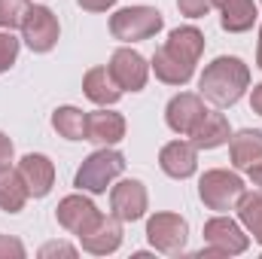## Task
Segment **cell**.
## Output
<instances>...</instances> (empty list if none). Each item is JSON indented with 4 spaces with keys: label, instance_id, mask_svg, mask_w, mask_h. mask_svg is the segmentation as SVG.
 Listing matches in <instances>:
<instances>
[{
    "label": "cell",
    "instance_id": "cell-15",
    "mask_svg": "<svg viewBox=\"0 0 262 259\" xmlns=\"http://www.w3.org/2000/svg\"><path fill=\"white\" fill-rule=\"evenodd\" d=\"M15 171L21 174V180H25L28 192L34 195V198L49 195L52 183H55V165H52L46 156H40V153H28V156L18 162V168H15Z\"/></svg>",
    "mask_w": 262,
    "mask_h": 259
},
{
    "label": "cell",
    "instance_id": "cell-16",
    "mask_svg": "<svg viewBox=\"0 0 262 259\" xmlns=\"http://www.w3.org/2000/svg\"><path fill=\"white\" fill-rule=\"evenodd\" d=\"M125 137V119L119 113H110V110H98V113H89L85 119V140H95V143H119Z\"/></svg>",
    "mask_w": 262,
    "mask_h": 259
},
{
    "label": "cell",
    "instance_id": "cell-27",
    "mask_svg": "<svg viewBox=\"0 0 262 259\" xmlns=\"http://www.w3.org/2000/svg\"><path fill=\"white\" fill-rule=\"evenodd\" d=\"M0 259H25V244L18 238L0 235Z\"/></svg>",
    "mask_w": 262,
    "mask_h": 259
},
{
    "label": "cell",
    "instance_id": "cell-30",
    "mask_svg": "<svg viewBox=\"0 0 262 259\" xmlns=\"http://www.w3.org/2000/svg\"><path fill=\"white\" fill-rule=\"evenodd\" d=\"M82 9H89V12H107L116 0H76Z\"/></svg>",
    "mask_w": 262,
    "mask_h": 259
},
{
    "label": "cell",
    "instance_id": "cell-23",
    "mask_svg": "<svg viewBox=\"0 0 262 259\" xmlns=\"http://www.w3.org/2000/svg\"><path fill=\"white\" fill-rule=\"evenodd\" d=\"M238 217H241V223L247 226V232L253 235V241H259L262 244V192H244L238 198Z\"/></svg>",
    "mask_w": 262,
    "mask_h": 259
},
{
    "label": "cell",
    "instance_id": "cell-31",
    "mask_svg": "<svg viewBox=\"0 0 262 259\" xmlns=\"http://www.w3.org/2000/svg\"><path fill=\"white\" fill-rule=\"evenodd\" d=\"M250 107H253V110H256V113L262 116V82H259V85H253V95H250Z\"/></svg>",
    "mask_w": 262,
    "mask_h": 259
},
{
    "label": "cell",
    "instance_id": "cell-11",
    "mask_svg": "<svg viewBox=\"0 0 262 259\" xmlns=\"http://www.w3.org/2000/svg\"><path fill=\"white\" fill-rule=\"evenodd\" d=\"M55 217H58V223L64 226L67 232H73L76 238L79 235H85L104 213L85 198V195H67L58 201V207H55Z\"/></svg>",
    "mask_w": 262,
    "mask_h": 259
},
{
    "label": "cell",
    "instance_id": "cell-8",
    "mask_svg": "<svg viewBox=\"0 0 262 259\" xmlns=\"http://www.w3.org/2000/svg\"><path fill=\"white\" fill-rule=\"evenodd\" d=\"M21 37L31 46V52H49L58 43V18L46 6H31L21 21Z\"/></svg>",
    "mask_w": 262,
    "mask_h": 259
},
{
    "label": "cell",
    "instance_id": "cell-21",
    "mask_svg": "<svg viewBox=\"0 0 262 259\" xmlns=\"http://www.w3.org/2000/svg\"><path fill=\"white\" fill-rule=\"evenodd\" d=\"M28 195L31 192H28V186H25V180H21L18 171H12V168L0 171V207L6 213H18L25 207Z\"/></svg>",
    "mask_w": 262,
    "mask_h": 259
},
{
    "label": "cell",
    "instance_id": "cell-13",
    "mask_svg": "<svg viewBox=\"0 0 262 259\" xmlns=\"http://www.w3.org/2000/svg\"><path fill=\"white\" fill-rule=\"evenodd\" d=\"M79 244H82V250H89L95 256H107V253L119 250V244H122V220L116 213L101 217L85 235H79Z\"/></svg>",
    "mask_w": 262,
    "mask_h": 259
},
{
    "label": "cell",
    "instance_id": "cell-12",
    "mask_svg": "<svg viewBox=\"0 0 262 259\" xmlns=\"http://www.w3.org/2000/svg\"><path fill=\"white\" fill-rule=\"evenodd\" d=\"M110 207L122 223H134L146 213V186L140 180H122L110 189Z\"/></svg>",
    "mask_w": 262,
    "mask_h": 259
},
{
    "label": "cell",
    "instance_id": "cell-33",
    "mask_svg": "<svg viewBox=\"0 0 262 259\" xmlns=\"http://www.w3.org/2000/svg\"><path fill=\"white\" fill-rule=\"evenodd\" d=\"M256 64L262 67V31H259V52H256Z\"/></svg>",
    "mask_w": 262,
    "mask_h": 259
},
{
    "label": "cell",
    "instance_id": "cell-29",
    "mask_svg": "<svg viewBox=\"0 0 262 259\" xmlns=\"http://www.w3.org/2000/svg\"><path fill=\"white\" fill-rule=\"evenodd\" d=\"M12 165V140L0 131V171H6Z\"/></svg>",
    "mask_w": 262,
    "mask_h": 259
},
{
    "label": "cell",
    "instance_id": "cell-2",
    "mask_svg": "<svg viewBox=\"0 0 262 259\" xmlns=\"http://www.w3.org/2000/svg\"><path fill=\"white\" fill-rule=\"evenodd\" d=\"M247 85H250V67L235 55H220L216 61H210L201 73V82H198L201 98H207L216 107L238 104Z\"/></svg>",
    "mask_w": 262,
    "mask_h": 259
},
{
    "label": "cell",
    "instance_id": "cell-17",
    "mask_svg": "<svg viewBox=\"0 0 262 259\" xmlns=\"http://www.w3.org/2000/svg\"><path fill=\"white\" fill-rule=\"evenodd\" d=\"M82 89H85V98L101 104V107H110L122 98V89H119V82L113 79V73L107 67H92L82 79Z\"/></svg>",
    "mask_w": 262,
    "mask_h": 259
},
{
    "label": "cell",
    "instance_id": "cell-24",
    "mask_svg": "<svg viewBox=\"0 0 262 259\" xmlns=\"http://www.w3.org/2000/svg\"><path fill=\"white\" fill-rule=\"evenodd\" d=\"M28 9H31V0H0V28L3 31L21 28Z\"/></svg>",
    "mask_w": 262,
    "mask_h": 259
},
{
    "label": "cell",
    "instance_id": "cell-26",
    "mask_svg": "<svg viewBox=\"0 0 262 259\" xmlns=\"http://www.w3.org/2000/svg\"><path fill=\"white\" fill-rule=\"evenodd\" d=\"M177 6H180L183 15H189V18H201V15L210 12L213 0H177Z\"/></svg>",
    "mask_w": 262,
    "mask_h": 259
},
{
    "label": "cell",
    "instance_id": "cell-9",
    "mask_svg": "<svg viewBox=\"0 0 262 259\" xmlns=\"http://www.w3.org/2000/svg\"><path fill=\"white\" fill-rule=\"evenodd\" d=\"M204 101H201V95H192V92H180V95H174L171 101H168V110H165V119H168V128L177 131V134H183V137H189L195 125L204 119Z\"/></svg>",
    "mask_w": 262,
    "mask_h": 259
},
{
    "label": "cell",
    "instance_id": "cell-10",
    "mask_svg": "<svg viewBox=\"0 0 262 259\" xmlns=\"http://www.w3.org/2000/svg\"><path fill=\"white\" fill-rule=\"evenodd\" d=\"M107 70L113 73V79L119 82L122 92H140L146 85V73H149V64L140 52L134 49H116Z\"/></svg>",
    "mask_w": 262,
    "mask_h": 259
},
{
    "label": "cell",
    "instance_id": "cell-5",
    "mask_svg": "<svg viewBox=\"0 0 262 259\" xmlns=\"http://www.w3.org/2000/svg\"><path fill=\"white\" fill-rule=\"evenodd\" d=\"M198 195L204 201V207L210 210H232L238 204V198L244 195V180L232 171H223V168H213L201 177L198 183Z\"/></svg>",
    "mask_w": 262,
    "mask_h": 259
},
{
    "label": "cell",
    "instance_id": "cell-18",
    "mask_svg": "<svg viewBox=\"0 0 262 259\" xmlns=\"http://www.w3.org/2000/svg\"><path fill=\"white\" fill-rule=\"evenodd\" d=\"M229 149H232V165L238 171H250V168L262 165V131H256V128L238 131L232 137Z\"/></svg>",
    "mask_w": 262,
    "mask_h": 259
},
{
    "label": "cell",
    "instance_id": "cell-20",
    "mask_svg": "<svg viewBox=\"0 0 262 259\" xmlns=\"http://www.w3.org/2000/svg\"><path fill=\"white\" fill-rule=\"evenodd\" d=\"M198 149H216L223 143H229L232 131H229V119L223 113H204V119L195 125V131L189 134Z\"/></svg>",
    "mask_w": 262,
    "mask_h": 259
},
{
    "label": "cell",
    "instance_id": "cell-4",
    "mask_svg": "<svg viewBox=\"0 0 262 259\" xmlns=\"http://www.w3.org/2000/svg\"><path fill=\"white\" fill-rule=\"evenodd\" d=\"M159 31H162V12L152 6H125V9L113 12V18H110V34L122 43L149 40Z\"/></svg>",
    "mask_w": 262,
    "mask_h": 259
},
{
    "label": "cell",
    "instance_id": "cell-32",
    "mask_svg": "<svg viewBox=\"0 0 262 259\" xmlns=\"http://www.w3.org/2000/svg\"><path fill=\"white\" fill-rule=\"evenodd\" d=\"M250 180H253V186H259V189H262V165L250 168Z\"/></svg>",
    "mask_w": 262,
    "mask_h": 259
},
{
    "label": "cell",
    "instance_id": "cell-7",
    "mask_svg": "<svg viewBox=\"0 0 262 259\" xmlns=\"http://www.w3.org/2000/svg\"><path fill=\"white\" fill-rule=\"evenodd\" d=\"M146 238L159 253H180L189 238V226L180 213H156L146 223Z\"/></svg>",
    "mask_w": 262,
    "mask_h": 259
},
{
    "label": "cell",
    "instance_id": "cell-25",
    "mask_svg": "<svg viewBox=\"0 0 262 259\" xmlns=\"http://www.w3.org/2000/svg\"><path fill=\"white\" fill-rule=\"evenodd\" d=\"M15 58H18V40L12 37V31H3L0 34V73H6L15 64Z\"/></svg>",
    "mask_w": 262,
    "mask_h": 259
},
{
    "label": "cell",
    "instance_id": "cell-22",
    "mask_svg": "<svg viewBox=\"0 0 262 259\" xmlns=\"http://www.w3.org/2000/svg\"><path fill=\"white\" fill-rule=\"evenodd\" d=\"M85 113L82 110H76V107H58L55 113H52V125L55 131L67 137V140H85Z\"/></svg>",
    "mask_w": 262,
    "mask_h": 259
},
{
    "label": "cell",
    "instance_id": "cell-28",
    "mask_svg": "<svg viewBox=\"0 0 262 259\" xmlns=\"http://www.w3.org/2000/svg\"><path fill=\"white\" fill-rule=\"evenodd\" d=\"M40 256H76V247H70V244H64V241H55V244H46V247H40Z\"/></svg>",
    "mask_w": 262,
    "mask_h": 259
},
{
    "label": "cell",
    "instance_id": "cell-1",
    "mask_svg": "<svg viewBox=\"0 0 262 259\" xmlns=\"http://www.w3.org/2000/svg\"><path fill=\"white\" fill-rule=\"evenodd\" d=\"M204 52V34L186 25V28H174L168 43L162 49H156L152 55V70L162 82L168 85H186L195 73V64Z\"/></svg>",
    "mask_w": 262,
    "mask_h": 259
},
{
    "label": "cell",
    "instance_id": "cell-6",
    "mask_svg": "<svg viewBox=\"0 0 262 259\" xmlns=\"http://www.w3.org/2000/svg\"><path fill=\"white\" fill-rule=\"evenodd\" d=\"M204 241H207V256H238L247 250L250 238L241 232V226L229 217H213L204 223Z\"/></svg>",
    "mask_w": 262,
    "mask_h": 259
},
{
    "label": "cell",
    "instance_id": "cell-19",
    "mask_svg": "<svg viewBox=\"0 0 262 259\" xmlns=\"http://www.w3.org/2000/svg\"><path fill=\"white\" fill-rule=\"evenodd\" d=\"M213 6L223 12V31L229 34H244L256 21V3L253 0H213Z\"/></svg>",
    "mask_w": 262,
    "mask_h": 259
},
{
    "label": "cell",
    "instance_id": "cell-14",
    "mask_svg": "<svg viewBox=\"0 0 262 259\" xmlns=\"http://www.w3.org/2000/svg\"><path fill=\"white\" fill-rule=\"evenodd\" d=\"M159 165L168 177H177V180H186L192 177L198 168V146L195 143H186V140H171L162 146L159 153Z\"/></svg>",
    "mask_w": 262,
    "mask_h": 259
},
{
    "label": "cell",
    "instance_id": "cell-3",
    "mask_svg": "<svg viewBox=\"0 0 262 259\" xmlns=\"http://www.w3.org/2000/svg\"><path fill=\"white\" fill-rule=\"evenodd\" d=\"M122 171H125L122 153H116V149H98V153H92V156L79 165V171H76V189L101 195V192H107V186H110Z\"/></svg>",
    "mask_w": 262,
    "mask_h": 259
}]
</instances>
